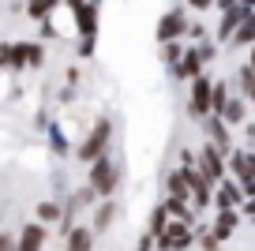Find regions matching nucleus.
<instances>
[{
  "label": "nucleus",
  "mask_w": 255,
  "mask_h": 251,
  "mask_svg": "<svg viewBox=\"0 0 255 251\" xmlns=\"http://www.w3.org/2000/svg\"><path fill=\"white\" fill-rule=\"evenodd\" d=\"M252 34H255L252 19H244V23H240V30H237V41H240V45H248V41H252Z\"/></svg>",
  "instance_id": "obj_18"
},
{
  "label": "nucleus",
  "mask_w": 255,
  "mask_h": 251,
  "mask_svg": "<svg viewBox=\"0 0 255 251\" xmlns=\"http://www.w3.org/2000/svg\"><path fill=\"white\" fill-rule=\"evenodd\" d=\"M188 4H191V8H207L210 0H188Z\"/></svg>",
  "instance_id": "obj_24"
},
{
  "label": "nucleus",
  "mask_w": 255,
  "mask_h": 251,
  "mask_svg": "<svg viewBox=\"0 0 255 251\" xmlns=\"http://www.w3.org/2000/svg\"><path fill=\"white\" fill-rule=\"evenodd\" d=\"M109 139H113V124L109 120H98L94 124V131L87 135V139L79 142V150H75V157L79 161H98V157H105V146H109Z\"/></svg>",
  "instance_id": "obj_1"
},
{
  "label": "nucleus",
  "mask_w": 255,
  "mask_h": 251,
  "mask_svg": "<svg viewBox=\"0 0 255 251\" xmlns=\"http://www.w3.org/2000/svg\"><path fill=\"white\" fill-rule=\"evenodd\" d=\"M41 248H45V229L41 225H26L23 236H19V244L11 251H41Z\"/></svg>",
  "instance_id": "obj_6"
},
{
  "label": "nucleus",
  "mask_w": 255,
  "mask_h": 251,
  "mask_svg": "<svg viewBox=\"0 0 255 251\" xmlns=\"http://www.w3.org/2000/svg\"><path fill=\"white\" fill-rule=\"evenodd\" d=\"M68 251H90V229H72L68 233Z\"/></svg>",
  "instance_id": "obj_11"
},
{
  "label": "nucleus",
  "mask_w": 255,
  "mask_h": 251,
  "mask_svg": "<svg viewBox=\"0 0 255 251\" xmlns=\"http://www.w3.org/2000/svg\"><path fill=\"white\" fill-rule=\"evenodd\" d=\"M222 4V11H229V8H237V0H218Z\"/></svg>",
  "instance_id": "obj_23"
},
{
  "label": "nucleus",
  "mask_w": 255,
  "mask_h": 251,
  "mask_svg": "<svg viewBox=\"0 0 255 251\" xmlns=\"http://www.w3.org/2000/svg\"><path fill=\"white\" fill-rule=\"evenodd\" d=\"M240 87H244V94L252 98V64H244V68H240Z\"/></svg>",
  "instance_id": "obj_19"
},
{
  "label": "nucleus",
  "mask_w": 255,
  "mask_h": 251,
  "mask_svg": "<svg viewBox=\"0 0 255 251\" xmlns=\"http://www.w3.org/2000/svg\"><path fill=\"white\" fill-rule=\"evenodd\" d=\"M244 19H248V8H229V11H225V19H222V26H218V38H229V30L237 23H244Z\"/></svg>",
  "instance_id": "obj_9"
},
{
  "label": "nucleus",
  "mask_w": 255,
  "mask_h": 251,
  "mask_svg": "<svg viewBox=\"0 0 255 251\" xmlns=\"http://www.w3.org/2000/svg\"><path fill=\"white\" fill-rule=\"evenodd\" d=\"M199 165H203V169H199V176H203L207 184H210V180H222V176H225V157L218 154V150L210 146V142L203 146V154H199Z\"/></svg>",
  "instance_id": "obj_3"
},
{
  "label": "nucleus",
  "mask_w": 255,
  "mask_h": 251,
  "mask_svg": "<svg viewBox=\"0 0 255 251\" xmlns=\"http://www.w3.org/2000/svg\"><path fill=\"white\" fill-rule=\"evenodd\" d=\"M109 221H113V203H102L98 214H94V229H105Z\"/></svg>",
  "instance_id": "obj_16"
},
{
  "label": "nucleus",
  "mask_w": 255,
  "mask_h": 251,
  "mask_svg": "<svg viewBox=\"0 0 255 251\" xmlns=\"http://www.w3.org/2000/svg\"><path fill=\"white\" fill-rule=\"evenodd\" d=\"M72 4V11H75V19H79V30L87 34H94V4H87V0H68Z\"/></svg>",
  "instance_id": "obj_7"
},
{
  "label": "nucleus",
  "mask_w": 255,
  "mask_h": 251,
  "mask_svg": "<svg viewBox=\"0 0 255 251\" xmlns=\"http://www.w3.org/2000/svg\"><path fill=\"white\" fill-rule=\"evenodd\" d=\"M203 251H218V240H214V236H207V240H203Z\"/></svg>",
  "instance_id": "obj_22"
},
{
  "label": "nucleus",
  "mask_w": 255,
  "mask_h": 251,
  "mask_svg": "<svg viewBox=\"0 0 255 251\" xmlns=\"http://www.w3.org/2000/svg\"><path fill=\"white\" fill-rule=\"evenodd\" d=\"M225 105H229V98H225V83H214V87H210V109L222 117Z\"/></svg>",
  "instance_id": "obj_13"
},
{
  "label": "nucleus",
  "mask_w": 255,
  "mask_h": 251,
  "mask_svg": "<svg viewBox=\"0 0 255 251\" xmlns=\"http://www.w3.org/2000/svg\"><path fill=\"white\" fill-rule=\"evenodd\" d=\"M237 203H240V188L237 184H225V188L218 191V206H222V210H233Z\"/></svg>",
  "instance_id": "obj_12"
},
{
  "label": "nucleus",
  "mask_w": 255,
  "mask_h": 251,
  "mask_svg": "<svg viewBox=\"0 0 255 251\" xmlns=\"http://www.w3.org/2000/svg\"><path fill=\"white\" fill-rule=\"evenodd\" d=\"M90 188H94L98 195H109V191L117 188V169L109 165V157L90 161Z\"/></svg>",
  "instance_id": "obj_2"
},
{
  "label": "nucleus",
  "mask_w": 255,
  "mask_h": 251,
  "mask_svg": "<svg viewBox=\"0 0 255 251\" xmlns=\"http://www.w3.org/2000/svg\"><path fill=\"white\" fill-rule=\"evenodd\" d=\"M199 64H203V56H199V53H188V56L180 60V68H176V71H180L184 79H199V71H203Z\"/></svg>",
  "instance_id": "obj_10"
},
{
  "label": "nucleus",
  "mask_w": 255,
  "mask_h": 251,
  "mask_svg": "<svg viewBox=\"0 0 255 251\" xmlns=\"http://www.w3.org/2000/svg\"><path fill=\"white\" fill-rule=\"evenodd\" d=\"M229 165H233V173L240 176V184H237L240 195H252V191H255V188H252V157L240 150V154H233V157H229Z\"/></svg>",
  "instance_id": "obj_4"
},
{
  "label": "nucleus",
  "mask_w": 255,
  "mask_h": 251,
  "mask_svg": "<svg viewBox=\"0 0 255 251\" xmlns=\"http://www.w3.org/2000/svg\"><path fill=\"white\" fill-rule=\"evenodd\" d=\"M188 113H191V117H203V113H210V83H207V79H195V87H191V102H188Z\"/></svg>",
  "instance_id": "obj_5"
},
{
  "label": "nucleus",
  "mask_w": 255,
  "mask_h": 251,
  "mask_svg": "<svg viewBox=\"0 0 255 251\" xmlns=\"http://www.w3.org/2000/svg\"><path fill=\"white\" fill-rule=\"evenodd\" d=\"M38 218L41 221H56V218H60V206H56V203H41L38 206Z\"/></svg>",
  "instance_id": "obj_17"
},
{
  "label": "nucleus",
  "mask_w": 255,
  "mask_h": 251,
  "mask_svg": "<svg viewBox=\"0 0 255 251\" xmlns=\"http://www.w3.org/2000/svg\"><path fill=\"white\" fill-rule=\"evenodd\" d=\"M11 248H15V236H11V233H0V251H11Z\"/></svg>",
  "instance_id": "obj_21"
},
{
  "label": "nucleus",
  "mask_w": 255,
  "mask_h": 251,
  "mask_svg": "<svg viewBox=\"0 0 255 251\" xmlns=\"http://www.w3.org/2000/svg\"><path fill=\"white\" fill-rule=\"evenodd\" d=\"M233 225H237V214H233V210H222V218H218V225H214V240L229 236V233H233Z\"/></svg>",
  "instance_id": "obj_14"
},
{
  "label": "nucleus",
  "mask_w": 255,
  "mask_h": 251,
  "mask_svg": "<svg viewBox=\"0 0 255 251\" xmlns=\"http://www.w3.org/2000/svg\"><path fill=\"white\" fill-rule=\"evenodd\" d=\"M180 26H184V19H180V15H169V19H161V26H158V38H161V41H169L176 30H180Z\"/></svg>",
  "instance_id": "obj_15"
},
{
  "label": "nucleus",
  "mask_w": 255,
  "mask_h": 251,
  "mask_svg": "<svg viewBox=\"0 0 255 251\" xmlns=\"http://www.w3.org/2000/svg\"><path fill=\"white\" fill-rule=\"evenodd\" d=\"M169 191H173V195H184V191H188V188H184V176H180V173L169 176Z\"/></svg>",
  "instance_id": "obj_20"
},
{
  "label": "nucleus",
  "mask_w": 255,
  "mask_h": 251,
  "mask_svg": "<svg viewBox=\"0 0 255 251\" xmlns=\"http://www.w3.org/2000/svg\"><path fill=\"white\" fill-rule=\"evenodd\" d=\"M207 135H210V146H214L222 157L229 154V146H233V142H229V131H225V124H222V120H210V124H207Z\"/></svg>",
  "instance_id": "obj_8"
}]
</instances>
